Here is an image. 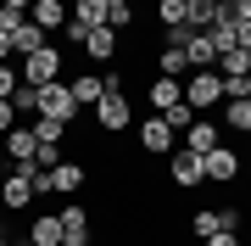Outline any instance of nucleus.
<instances>
[{
  "mask_svg": "<svg viewBox=\"0 0 251 246\" xmlns=\"http://www.w3.org/2000/svg\"><path fill=\"white\" fill-rule=\"evenodd\" d=\"M17 73H23V84H28V90H45V84H56V79H62V51H34V56H23V67H17Z\"/></svg>",
  "mask_w": 251,
  "mask_h": 246,
  "instance_id": "f257e3e1",
  "label": "nucleus"
},
{
  "mask_svg": "<svg viewBox=\"0 0 251 246\" xmlns=\"http://www.w3.org/2000/svg\"><path fill=\"white\" fill-rule=\"evenodd\" d=\"M34 118H56V123H73V118H78V101H73V90H67L62 79L39 90V112H34Z\"/></svg>",
  "mask_w": 251,
  "mask_h": 246,
  "instance_id": "f03ea898",
  "label": "nucleus"
},
{
  "mask_svg": "<svg viewBox=\"0 0 251 246\" xmlns=\"http://www.w3.org/2000/svg\"><path fill=\"white\" fill-rule=\"evenodd\" d=\"M184 101H190V112H201V107H224V79H218V73H190Z\"/></svg>",
  "mask_w": 251,
  "mask_h": 246,
  "instance_id": "7ed1b4c3",
  "label": "nucleus"
},
{
  "mask_svg": "<svg viewBox=\"0 0 251 246\" xmlns=\"http://www.w3.org/2000/svg\"><path fill=\"white\" fill-rule=\"evenodd\" d=\"M140 146L151 151V157H173V151H179V135H173V129H168V123H162L156 112H151V118L140 123Z\"/></svg>",
  "mask_w": 251,
  "mask_h": 246,
  "instance_id": "20e7f679",
  "label": "nucleus"
},
{
  "mask_svg": "<svg viewBox=\"0 0 251 246\" xmlns=\"http://www.w3.org/2000/svg\"><path fill=\"white\" fill-rule=\"evenodd\" d=\"M168 173H173V185H179V191H196V185H206V168H201V157L196 151H173L168 157Z\"/></svg>",
  "mask_w": 251,
  "mask_h": 246,
  "instance_id": "39448f33",
  "label": "nucleus"
},
{
  "mask_svg": "<svg viewBox=\"0 0 251 246\" xmlns=\"http://www.w3.org/2000/svg\"><path fill=\"white\" fill-rule=\"evenodd\" d=\"M128 118H134L128 95H100V107H95V123L106 129V135H117V129H128Z\"/></svg>",
  "mask_w": 251,
  "mask_h": 246,
  "instance_id": "423d86ee",
  "label": "nucleus"
},
{
  "mask_svg": "<svg viewBox=\"0 0 251 246\" xmlns=\"http://www.w3.org/2000/svg\"><path fill=\"white\" fill-rule=\"evenodd\" d=\"M201 168H206V179H212V185H229L234 173H240V157H234L229 146H218V151L201 157Z\"/></svg>",
  "mask_w": 251,
  "mask_h": 246,
  "instance_id": "0eeeda50",
  "label": "nucleus"
},
{
  "mask_svg": "<svg viewBox=\"0 0 251 246\" xmlns=\"http://www.w3.org/2000/svg\"><path fill=\"white\" fill-rule=\"evenodd\" d=\"M28 23H34L39 34H50V28H67V6H62V0H34V6H28Z\"/></svg>",
  "mask_w": 251,
  "mask_h": 246,
  "instance_id": "6e6552de",
  "label": "nucleus"
},
{
  "mask_svg": "<svg viewBox=\"0 0 251 246\" xmlns=\"http://www.w3.org/2000/svg\"><path fill=\"white\" fill-rule=\"evenodd\" d=\"M212 62H218L212 39H206V34H190L184 39V67H190V73H212Z\"/></svg>",
  "mask_w": 251,
  "mask_h": 246,
  "instance_id": "1a4fd4ad",
  "label": "nucleus"
},
{
  "mask_svg": "<svg viewBox=\"0 0 251 246\" xmlns=\"http://www.w3.org/2000/svg\"><path fill=\"white\" fill-rule=\"evenodd\" d=\"M179 146H184V151H196V157H206V151H218V129L206 123V118H196V123L179 135Z\"/></svg>",
  "mask_w": 251,
  "mask_h": 246,
  "instance_id": "9d476101",
  "label": "nucleus"
},
{
  "mask_svg": "<svg viewBox=\"0 0 251 246\" xmlns=\"http://www.w3.org/2000/svg\"><path fill=\"white\" fill-rule=\"evenodd\" d=\"M0 201H6V207H28V201H34V185H28L23 168H11L6 179H0Z\"/></svg>",
  "mask_w": 251,
  "mask_h": 246,
  "instance_id": "9b49d317",
  "label": "nucleus"
},
{
  "mask_svg": "<svg viewBox=\"0 0 251 246\" xmlns=\"http://www.w3.org/2000/svg\"><path fill=\"white\" fill-rule=\"evenodd\" d=\"M67 90L78 107H100V95H106V84H100V73H78V79H67Z\"/></svg>",
  "mask_w": 251,
  "mask_h": 246,
  "instance_id": "f8f14e48",
  "label": "nucleus"
},
{
  "mask_svg": "<svg viewBox=\"0 0 251 246\" xmlns=\"http://www.w3.org/2000/svg\"><path fill=\"white\" fill-rule=\"evenodd\" d=\"M28 246H62V219L56 213H39L34 229H28Z\"/></svg>",
  "mask_w": 251,
  "mask_h": 246,
  "instance_id": "ddd939ff",
  "label": "nucleus"
},
{
  "mask_svg": "<svg viewBox=\"0 0 251 246\" xmlns=\"http://www.w3.org/2000/svg\"><path fill=\"white\" fill-rule=\"evenodd\" d=\"M67 17L95 34V28H106V0H78V6H67Z\"/></svg>",
  "mask_w": 251,
  "mask_h": 246,
  "instance_id": "4468645a",
  "label": "nucleus"
},
{
  "mask_svg": "<svg viewBox=\"0 0 251 246\" xmlns=\"http://www.w3.org/2000/svg\"><path fill=\"white\" fill-rule=\"evenodd\" d=\"M179 101H184L179 79H151V107H156V118H162L168 107H179Z\"/></svg>",
  "mask_w": 251,
  "mask_h": 246,
  "instance_id": "2eb2a0df",
  "label": "nucleus"
},
{
  "mask_svg": "<svg viewBox=\"0 0 251 246\" xmlns=\"http://www.w3.org/2000/svg\"><path fill=\"white\" fill-rule=\"evenodd\" d=\"M84 185V168L78 163H62V168H50V196H73Z\"/></svg>",
  "mask_w": 251,
  "mask_h": 246,
  "instance_id": "dca6fc26",
  "label": "nucleus"
},
{
  "mask_svg": "<svg viewBox=\"0 0 251 246\" xmlns=\"http://www.w3.org/2000/svg\"><path fill=\"white\" fill-rule=\"evenodd\" d=\"M6 157H11V163H34V129H11V135H6Z\"/></svg>",
  "mask_w": 251,
  "mask_h": 246,
  "instance_id": "f3484780",
  "label": "nucleus"
},
{
  "mask_svg": "<svg viewBox=\"0 0 251 246\" xmlns=\"http://www.w3.org/2000/svg\"><path fill=\"white\" fill-rule=\"evenodd\" d=\"M34 51H45V34H39L34 23H23L17 34H11V56H34Z\"/></svg>",
  "mask_w": 251,
  "mask_h": 246,
  "instance_id": "a211bd4d",
  "label": "nucleus"
},
{
  "mask_svg": "<svg viewBox=\"0 0 251 246\" xmlns=\"http://www.w3.org/2000/svg\"><path fill=\"white\" fill-rule=\"evenodd\" d=\"M84 51H90L95 62H112V56H117V34H112V28H95V34L84 39Z\"/></svg>",
  "mask_w": 251,
  "mask_h": 246,
  "instance_id": "6ab92c4d",
  "label": "nucleus"
},
{
  "mask_svg": "<svg viewBox=\"0 0 251 246\" xmlns=\"http://www.w3.org/2000/svg\"><path fill=\"white\" fill-rule=\"evenodd\" d=\"M106 28L112 34H128V28H134V6H128V0H106Z\"/></svg>",
  "mask_w": 251,
  "mask_h": 246,
  "instance_id": "aec40b11",
  "label": "nucleus"
},
{
  "mask_svg": "<svg viewBox=\"0 0 251 246\" xmlns=\"http://www.w3.org/2000/svg\"><path fill=\"white\" fill-rule=\"evenodd\" d=\"M23 23H28V0H6L0 6V34H17Z\"/></svg>",
  "mask_w": 251,
  "mask_h": 246,
  "instance_id": "412c9836",
  "label": "nucleus"
},
{
  "mask_svg": "<svg viewBox=\"0 0 251 246\" xmlns=\"http://www.w3.org/2000/svg\"><path fill=\"white\" fill-rule=\"evenodd\" d=\"M62 135H67V123H56V118H34V146H62Z\"/></svg>",
  "mask_w": 251,
  "mask_h": 246,
  "instance_id": "4be33fe9",
  "label": "nucleus"
},
{
  "mask_svg": "<svg viewBox=\"0 0 251 246\" xmlns=\"http://www.w3.org/2000/svg\"><path fill=\"white\" fill-rule=\"evenodd\" d=\"M224 123L240 129V135H251V101H229V107H224Z\"/></svg>",
  "mask_w": 251,
  "mask_h": 246,
  "instance_id": "5701e85b",
  "label": "nucleus"
},
{
  "mask_svg": "<svg viewBox=\"0 0 251 246\" xmlns=\"http://www.w3.org/2000/svg\"><path fill=\"white\" fill-rule=\"evenodd\" d=\"M179 73H190V67H184V51H162L156 56V79H179Z\"/></svg>",
  "mask_w": 251,
  "mask_h": 246,
  "instance_id": "b1692460",
  "label": "nucleus"
},
{
  "mask_svg": "<svg viewBox=\"0 0 251 246\" xmlns=\"http://www.w3.org/2000/svg\"><path fill=\"white\" fill-rule=\"evenodd\" d=\"M162 123H168L173 135H184V129L196 123V112H190V101H179V107H168V112H162Z\"/></svg>",
  "mask_w": 251,
  "mask_h": 246,
  "instance_id": "393cba45",
  "label": "nucleus"
},
{
  "mask_svg": "<svg viewBox=\"0 0 251 246\" xmlns=\"http://www.w3.org/2000/svg\"><path fill=\"white\" fill-rule=\"evenodd\" d=\"M190 229H196L201 241H212V235H218V229H224V224H218V213H212V207H201L196 219H190Z\"/></svg>",
  "mask_w": 251,
  "mask_h": 246,
  "instance_id": "a878e982",
  "label": "nucleus"
},
{
  "mask_svg": "<svg viewBox=\"0 0 251 246\" xmlns=\"http://www.w3.org/2000/svg\"><path fill=\"white\" fill-rule=\"evenodd\" d=\"M156 17H162V28H184V0H162Z\"/></svg>",
  "mask_w": 251,
  "mask_h": 246,
  "instance_id": "bb28decb",
  "label": "nucleus"
},
{
  "mask_svg": "<svg viewBox=\"0 0 251 246\" xmlns=\"http://www.w3.org/2000/svg\"><path fill=\"white\" fill-rule=\"evenodd\" d=\"M11 112H39V90L17 84V95H11Z\"/></svg>",
  "mask_w": 251,
  "mask_h": 246,
  "instance_id": "cd10ccee",
  "label": "nucleus"
},
{
  "mask_svg": "<svg viewBox=\"0 0 251 246\" xmlns=\"http://www.w3.org/2000/svg\"><path fill=\"white\" fill-rule=\"evenodd\" d=\"M17 84H23V73L0 62V101H11V95H17Z\"/></svg>",
  "mask_w": 251,
  "mask_h": 246,
  "instance_id": "c85d7f7f",
  "label": "nucleus"
},
{
  "mask_svg": "<svg viewBox=\"0 0 251 246\" xmlns=\"http://www.w3.org/2000/svg\"><path fill=\"white\" fill-rule=\"evenodd\" d=\"M17 129V112H11V101H0V135H11Z\"/></svg>",
  "mask_w": 251,
  "mask_h": 246,
  "instance_id": "c756f323",
  "label": "nucleus"
},
{
  "mask_svg": "<svg viewBox=\"0 0 251 246\" xmlns=\"http://www.w3.org/2000/svg\"><path fill=\"white\" fill-rule=\"evenodd\" d=\"M62 34L73 39V45H84V39H90V28H84V23H73V17H67V28H62Z\"/></svg>",
  "mask_w": 251,
  "mask_h": 246,
  "instance_id": "7c9ffc66",
  "label": "nucleus"
},
{
  "mask_svg": "<svg viewBox=\"0 0 251 246\" xmlns=\"http://www.w3.org/2000/svg\"><path fill=\"white\" fill-rule=\"evenodd\" d=\"M229 17H234V23H251V0H234V6H229Z\"/></svg>",
  "mask_w": 251,
  "mask_h": 246,
  "instance_id": "2f4dec72",
  "label": "nucleus"
},
{
  "mask_svg": "<svg viewBox=\"0 0 251 246\" xmlns=\"http://www.w3.org/2000/svg\"><path fill=\"white\" fill-rule=\"evenodd\" d=\"M206 246H240V235H229V229H218V235L206 241Z\"/></svg>",
  "mask_w": 251,
  "mask_h": 246,
  "instance_id": "473e14b6",
  "label": "nucleus"
},
{
  "mask_svg": "<svg viewBox=\"0 0 251 246\" xmlns=\"http://www.w3.org/2000/svg\"><path fill=\"white\" fill-rule=\"evenodd\" d=\"M234 34H240V51H251V23H234Z\"/></svg>",
  "mask_w": 251,
  "mask_h": 246,
  "instance_id": "72a5a7b5",
  "label": "nucleus"
},
{
  "mask_svg": "<svg viewBox=\"0 0 251 246\" xmlns=\"http://www.w3.org/2000/svg\"><path fill=\"white\" fill-rule=\"evenodd\" d=\"M6 56H11V34H0V62H6Z\"/></svg>",
  "mask_w": 251,
  "mask_h": 246,
  "instance_id": "f704fd0d",
  "label": "nucleus"
},
{
  "mask_svg": "<svg viewBox=\"0 0 251 246\" xmlns=\"http://www.w3.org/2000/svg\"><path fill=\"white\" fill-rule=\"evenodd\" d=\"M0 246H11V241H6V229H0Z\"/></svg>",
  "mask_w": 251,
  "mask_h": 246,
  "instance_id": "c9c22d12",
  "label": "nucleus"
},
{
  "mask_svg": "<svg viewBox=\"0 0 251 246\" xmlns=\"http://www.w3.org/2000/svg\"><path fill=\"white\" fill-rule=\"evenodd\" d=\"M246 79H251V62H246Z\"/></svg>",
  "mask_w": 251,
  "mask_h": 246,
  "instance_id": "e433bc0d",
  "label": "nucleus"
}]
</instances>
